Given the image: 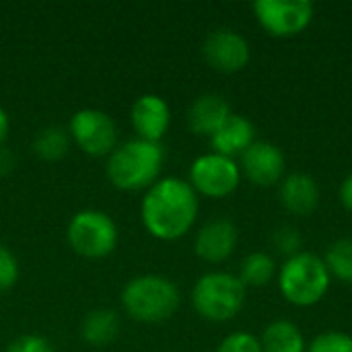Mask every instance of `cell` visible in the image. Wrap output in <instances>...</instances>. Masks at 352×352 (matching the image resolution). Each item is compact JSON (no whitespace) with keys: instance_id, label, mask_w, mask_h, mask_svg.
Here are the masks:
<instances>
[{"instance_id":"1","label":"cell","mask_w":352,"mask_h":352,"mask_svg":"<svg viewBox=\"0 0 352 352\" xmlns=\"http://www.w3.org/2000/svg\"><path fill=\"white\" fill-rule=\"evenodd\" d=\"M196 217L198 196L190 182L179 177H163L153 184L140 204L144 229L161 241L184 237L194 227Z\"/></svg>"},{"instance_id":"2","label":"cell","mask_w":352,"mask_h":352,"mask_svg":"<svg viewBox=\"0 0 352 352\" xmlns=\"http://www.w3.org/2000/svg\"><path fill=\"white\" fill-rule=\"evenodd\" d=\"M165 161V151L161 142L148 140H128L107 159V177L118 190L136 192L151 188L159 182V173Z\"/></svg>"},{"instance_id":"3","label":"cell","mask_w":352,"mask_h":352,"mask_svg":"<svg viewBox=\"0 0 352 352\" xmlns=\"http://www.w3.org/2000/svg\"><path fill=\"white\" fill-rule=\"evenodd\" d=\"M122 305L128 316L138 322L157 324L169 320L179 307L177 287L159 274L132 278L122 291Z\"/></svg>"},{"instance_id":"4","label":"cell","mask_w":352,"mask_h":352,"mask_svg":"<svg viewBox=\"0 0 352 352\" xmlns=\"http://www.w3.org/2000/svg\"><path fill=\"white\" fill-rule=\"evenodd\" d=\"M332 276L326 268V262L309 252H301L285 260L278 272V289L283 297L297 307H311L320 303L328 289Z\"/></svg>"},{"instance_id":"5","label":"cell","mask_w":352,"mask_h":352,"mask_svg":"<svg viewBox=\"0 0 352 352\" xmlns=\"http://www.w3.org/2000/svg\"><path fill=\"white\" fill-rule=\"evenodd\" d=\"M192 305L208 322H229L245 305V287L235 274L208 272L194 285Z\"/></svg>"},{"instance_id":"6","label":"cell","mask_w":352,"mask_h":352,"mask_svg":"<svg viewBox=\"0 0 352 352\" xmlns=\"http://www.w3.org/2000/svg\"><path fill=\"white\" fill-rule=\"evenodd\" d=\"M66 237L78 256L99 260L116 250L118 227L113 219L101 210H80L70 219Z\"/></svg>"},{"instance_id":"7","label":"cell","mask_w":352,"mask_h":352,"mask_svg":"<svg viewBox=\"0 0 352 352\" xmlns=\"http://www.w3.org/2000/svg\"><path fill=\"white\" fill-rule=\"evenodd\" d=\"M252 10L272 37H295L314 21V4L309 0H258L252 4Z\"/></svg>"},{"instance_id":"8","label":"cell","mask_w":352,"mask_h":352,"mask_svg":"<svg viewBox=\"0 0 352 352\" xmlns=\"http://www.w3.org/2000/svg\"><path fill=\"white\" fill-rule=\"evenodd\" d=\"M241 179V169L235 159L208 153L198 157L190 167V186L206 198L231 196Z\"/></svg>"},{"instance_id":"9","label":"cell","mask_w":352,"mask_h":352,"mask_svg":"<svg viewBox=\"0 0 352 352\" xmlns=\"http://www.w3.org/2000/svg\"><path fill=\"white\" fill-rule=\"evenodd\" d=\"M68 134L76 146L91 157L111 155L118 144V130L113 120L105 111L93 107L78 109L70 118Z\"/></svg>"},{"instance_id":"10","label":"cell","mask_w":352,"mask_h":352,"mask_svg":"<svg viewBox=\"0 0 352 352\" xmlns=\"http://www.w3.org/2000/svg\"><path fill=\"white\" fill-rule=\"evenodd\" d=\"M204 60L219 72L233 74L248 66L250 62V43L245 37L233 29L212 31L202 45Z\"/></svg>"},{"instance_id":"11","label":"cell","mask_w":352,"mask_h":352,"mask_svg":"<svg viewBox=\"0 0 352 352\" xmlns=\"http://www.w3.org/2000/svg\"><path fill=\"white\" fill-rule=\"evenodd\" d=\"M287 159L283 151L266 140H256L241 155V171L245 177L260 188H270L285 179Z\"/></svg>"},{"instance_id":"12","label":"cell","mask_w":352,"mask_h":352,"mask_svg":"<svg viewBox=\"0 0 352 352\" xmlns=\"http://www.w3.org/2000/svg\"><path fill=\"white\" fill-rule=\"evenodd\" d=\"M237 227L229 219H212L206 225L200 227L196 241H194V252L200 260L219 264L231 258V254L237 248Z\"/></svg>"},{"instance_id":"13","label":"cell","mask_w":352,"mask_h":352,"mask_svg":"<svg viewBox=\"0 0 352 352\" xmlns=\"http://www.w3.org/2000/svg\"><path fill=\"white\" fill-rule=\"evenodd\" d=\"M132 126L140 140L159 142L171 124V111L163 97L159 95H142L134 101L130 111Z\"/></svg>"},{"instance_id":"14","label":"cell","mask_w":352,"mask_h":352,"mask_svg":"<svg viewBox=\"0 0 352 352\" xmlns=\"http://www.w3.org/2000/svg\"><path fill=\"white\" fill-rule=\"evenodd\" d=\"M280 204L295 217H309L320 206V186L307 173H291L280 182Z\"/></svg>"},{"instance_id":"15","label":"cell","mask_w":352,"mask_h":352,"mask_svg":"<svg viewBox=\"0 0 352 352\" xmlns=\"http://www.w3.org/2000/svg\"><path fill=\"white\" fill-rule=\"evenodd\" d=\"M231 116V107L223 95L204 93L188 109V126L198 136H212Z\"/></svg>"},{"instance_id":"16","label":"cell","mask_w":352,"mask_h":352,"mask_svg":"<svg viewBox=\"0 0 352 352\" xmlns=\"http://www.w3.org/2000/svg\"><path fill=\"white\" fill-rule=\"evenodd\" d=\"M256 142V126L237 113H231L227 122L210 136V144L217 155L223 157H241Z\"/></svg>"},{"instance_id":"17","label":"cell","mask_w":352,"mask_h":352,"mask_svg":"<svg viewBox=\"0 0 352 352\" xmlns=\"http://www.w3.org/2000/svg\"><path fill=\"white\" fill-rule=\"evenodd\" d=\"M262 351L264 352H305V336L299 330L297 324L289 320H276L266 326L262 338Z\"/></svg>"},{"instance_id":"18","label":"cell","mask_w":352,"mask_h":352,"mask_svg":"<svg viewBox=\"0 0 352 352\" xmlns=\"http://www.w3.org/2000/svg\"><path fill=\"white\" fill-rule=\"evenodd\" d=\"M120 332V318L113 309H93L80 324V336L91 346H105L116 340Z\"/></svg>"},{"instance_id":"19","label":"cell","mask_w":352,"mask_h":352,"mask_svg":"<svg viewBox=\"0 0 352 352\" xmlns=\"http://www.w3.org/2000/svg\"><path fill=\"white\" fill-rule=\"evenodd\" d=\"M276 274V264L274 258L266 252H252L250 256L243 258L241 268H239V280L248 289H260L266 287Z\"/></svg>"},{"instance_id":"20","label":"cell","mask_w":352,"mask_h":352,"mask_svg":"<svg viewBox=\"0 0 352 352\" xmlns=\"http://www.w3.org/2000/svg\"><path fill=\"white\" fill-rule=\"evenodd\" d=\"M70 148V134L62 126H47L39 130L33 140V151L41 161H60Z\"/></svg>"},{"instance_id":"21","label":"cell","mask_w":352,"mask_h":352,"mask_svg":"<svg viewBox=\"0 0 352 352\" xmlns=\"http://www.w3.org/2000/svg\"><path fill=\"white\" fill-rule=\"evenodd\" d=\"M326 268L332 278L344 285H352V237L334 241L326 252Z\"/></svg>"},{"instance_id":"22","label":"cell","mask_w":352,"mask_h":352,"mask_svg":"<svg viewBox=\"0 0 352 352\" xmlns=\"http://www.w3.org/2000/svg\"><path fill=\"white\" fill-rule=\"evenodd\" d=\"M270 241H272V245H274V250H276L278 254L287 256V260L293 258V256H297V254H301L303 237H301L299 229H295V227H291V225L278 227V229L272 233V239H270Z\"/></svg>"},{"instance_id":"23","label":"cell","mask_w":352,"mask_h":352,"mask_svg":"<svg viewBox=\"0 0 352 352\" xmlns=\"http://www.w3.org/2000/svg\"><path fill=\"white\" fill-rule=\"evenodd\" d=\"M305 352H352V336L344 332H324L316 336Z\"/></svg>"},{"instance_id":"24","label":"cell","mask_w":352,"mask_h":352,"mask_svg":"<svg viewBox=\"0 0 352 352\" xmlns=\"http://www.w3.org/2000/svg\"><path fill=\"white\" fill-rule=\"evenodd\" d=\"M217 352H264L260 338H256L250 332H235L229 334L221 344Z\"/></svg>"},{"instance_id":"25","label":"cell","mask_w":352,"mask_h":352,"mask_svg":"<svg viewBox=\"0 0 352 352\" xmlns=\"http://www.w3.org/2000/svg\"><path fill=\"white\" fill-rule=\"evenodd\" d=\"M16 280H19V262L8 248L0 245V293L12 289Z\"/></svg>"},{"instance_id":"26","label":"cell","mask_w":352,"mask_h":352,"mask_svg":"<svg viewBox=\"0 0 352 352\" xmlns=\"http://www.w3.org/2000/svg\"><path fill=\"white\" fill-rule=\"evenodd\" d=\"M6 352H54L52 344L41 338V336H33V334H25L14 338L8 346Z\"/></svg>"},{"instance_id":"27","label":"cell","mask_w":352,"mask_h":352,"mask_svg":"<svg viewBox=\"0 0 352 352\" xmlns=\"http://www.w3.org/2000/svg\"><path fill=\"white\" fill-rule=\"evenodd\" d=\"M340 202L349 212H352V173L344 177V182L340 186Z\"/></svg>"},{"instance_id":"28","label":"cell","mask_w":352,"mask_h":352,"mask_svg":"<svg viewBox=\"0 0 352 352\" xmlns=\"http://www.w3.org/2000/svg\"><path fill=\"white\" fill-rule=\"evenodd\" d=\"M12 169H14V155L8 148L0 146V175L10 173Z\"/></svg>"},{"instance_id":"29","label":"cell","mask_w":352,"mask_h":352,"mask_svg":"<svg viewBox=\"0 0 352 352\" xmlns=\"http://www.w3.org/2000/svg\"><path fill=\"white\" fill-rule=\"evenodd\" d=\"M8 128H10L8 116H6V111L0 107V146H2V142L6 140V136H8Z\"/></svg>"}]
</instances>
